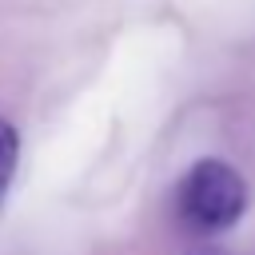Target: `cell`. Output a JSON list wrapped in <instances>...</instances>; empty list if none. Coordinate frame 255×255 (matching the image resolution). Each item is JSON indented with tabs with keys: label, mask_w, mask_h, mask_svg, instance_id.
Returning <instances> with one entry per match:
<instances>
[{
	"label": "cell",
	"mask_w": 255,
	"mask_h": 255,
	"mask_svg": "<svg viewBox=\"0 0 255 255\" xmlns=\"http://www.w3.org/2000/svg\"><path fill=\"white\" fill-rule=\"evenodd\" d=\"M175 211L195 235H215L239 223L247 211V183L223 159H199L187 167L175 191Z\"/></svg>",
	"instance_id": "6da1fadb"
},
{
	"label": "cell",
	"mask_w": 255,
	"mask_h": 255,
	"mask_svg": "<svg viewBox=\"0 0 255 255\" xmlns=\"http://www.w3.org/2000/svg\"><path fill=\"white\" fill-rule=\"evenodd\" d=\"M16 163H20V135L8 120H0V203L12 187V175H16Z\"/></svg>",
	"instance_id": "7a4b0ae2"
},
{
	"label": "cell",
	"mask_w": 255,
	"mask_h": 255,
	"mask_svg": "<svg viewBox=\"0 0 255 255\" xmlns=\"http://www.w3.org/2000/svg\"><path fill=\"white\" fill-rule=\"evenodd\" d=\"M187 255H223L219 247H195V251H187Z\"/></svg>",
	"instance_id": "3957f363"
}]
</instances>
